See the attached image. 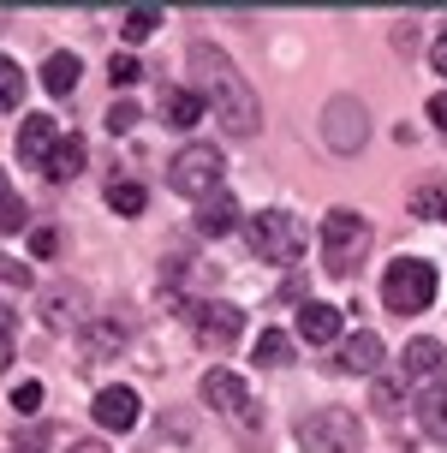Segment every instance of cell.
<instances>
[{
	"label": "cell",
	"mask_w": 447,
	"mask_h": 453,
	"mask_svg": "<svg viewBox=\"0 0 447 453\" xmlns=\"http://www.w3.org/2000/svg\"><path fill=\"white\" fill-rule=\"evenodd\" d=\"M322 137H328L335 156H358L364 137H370V113H364V102H358V96H335V102L322 108Z\"/></svg>",
	"instance_id": "cell-7"
},
{
	"label": "cell",
	"mask_w": 447,
	"mask_h": 453,
	"mask_svg": "<svg viewBox=\"0 0 447 453\" xmlns=\"http://www.w3.org/2000/svg\"><path fill=\"white\" fill-rule=\"evenodd\" d=\"M12 346H19V317L0 304V376L12 370Z\"/></svg>",
	"instance_id": "cell-28"
},
{
	"label": "cell",
	"mask_w": 447,
	"mask_h": 453,
	"mask_svg": "<svg viewBox=\"0 0 447 453\" xmlns=\"http://www.w3.org/2000/svg\"><path fill=\"white\" fill-rule=\"evenodd\" d=\"M381 304L394 317H424L429 304H435V263H424V257H394L388 274H381Z\"/></svg>",
	"instance_id": "cell-3"
},
{
	"label": "cell",
	"mask_w": 447,
	"mask_h": 453,
	"mask_svg": "<svg viewBox=\"0 0 447 453\" xmlns=\"http://www.w3.org/2000/svg\"><path fill=\"white\" fill-rule=\"evenodd\" d=\"M429 126H435V132H447V90L429 96Z\"/></svg>",
	"instance_id": "cell-34"
},
{
	"label": "cell",
	"mask_w": 447,
	"mask_h": 453,
	"mask_svg": "<svg viewBox=\"0 0 447 453\" xmlns=\"http://www.w3.org/2000/svg\"><path fill=\"white\" fill-rule=\"evenodd\" d=\"M24 221H30V209H24V197L6 185V173H0V233H24Z\"/></svg>",
	"instance_id": "cell-24"
},
{
	"label": "cell",
	"mask_w": 447,
	"mask_h": 453,
	"mask_svg": "<svg viewBox=\"0 0 447 453\" xmlns=\"http://www.w3.org/2000/svg\"><path fill=\"white\" fill-rule=\"evenodd\" d=\"M108 209L113 215H143L150 209V191L137 180H108Z\"/></svg>",
	"instance_id": "cell-22"
},
{
	"label": "cell",
	"mask_w": 447,
	"mask_h": 453,
	"mask_svg": "<svg viewBox=\"0 0 447 453\" xmlns=\"http://www.w3.org/2000/svg\"><path fill=\"white\" fill-rule=\"evenodd\" d=\"M191 322H197V346H203V352H227V346H239V334H245V311L227 304V298L197 304Z\"/></svg>",
	"instance_id": "cell-9"
},
{
	"label": "cell",
	"mask_w": 447,
	"mask_h": 453,
	"mask_svg": "<svg viewBox=\"0 0 447 453\" xmlns=\"http://www.w3.org/2000/svg\"><path fill=\"white\" fill-rule=\"evenodd\" d=\"M0 280H6V287H24V280H30V269H19L12 257H0Z\"/></svg>",
	"instance_id": "cell-35"
},
{
	"label": "cell",
	"mask_w": 447,
	"mask_h": 453,
	"mask_svg": "<svg viewBox=\"0 0 447 453\" xmlns=\"http://www.w3.org/2000/svg\"><path fill=\"white\" fill-rule=\"evenodd\" d=\"M84 287H48L42 293V317H48V328H78L84 322Z\"/></svg>",
	"instance_id": "cell-13"
},
{
	"label": "cell",
	"mask_w": 447,
	"mask_h": 453,
	"mask_svg": "<svg viewBox=\"0 0 447 453\" xmlns=\"http://www.w3.org/2000/svg\"><path fill=\"white\" fill-rule=\"evenodd\" d=\"M442 221H447V197H442Z\"/></svg>",
	"instance_id": "cell-39"
},
{
	"label": "cell",
	"mask_w": 447,
	"mask_h": 453,
	"mask_svg": "<svg viewBox=\"0 0 447 453\" xmlns=\"http://www.w3.org/2000/svg\"><path fill=\"white\" fill-rule=\"evenodd\" d=\"M221 173H227V161L215 143H185L173 156V167H167V185H173L179 197H209V191H221Z\"/></svg>",
	"instance_id": "cell-6"
},
{
	"label": "cell",
	"mask_w": 447,
	"mask_h": 453,
	"mask_svg": "<svg viewBox=\"0 0 447 453\" xmlns=\"http://www.w3.org/2000/svg\"><path fill=\"white\" fill-rule=\"evenodd\" d=\"M161 113H167V126L191 132V126L203 119V96L197 90H167V96H161Z\"/></svg>",
	"instance_id": "cell-20"
},
{
	"label": "cell",
	"mask_w": 447,
	"mask_h": 453,
	"mask_svg": "<svg viewBox=\"0 0 447 453\" xmlns=\"http://www.w3.org/2000/svg\"><path fill=\"white\" fill-rule=\"evenodd\" d=\"M335 370L340 376H376L381 370V340L370 334V328H358V334L335 352Z\"/></svg>",
	"instance_id": "cell-10"
},
{
	"label": "cell",
	"mask_w": 447,
	"mask_h": 453,
	"mask_svg": "<svg viewBox=\"0 0 447 453\" xmlns=\"http://www.w3.org/2000/svg\"><path fill=\"white\" fill-rule=\"evenodd\" d=\"M24 102V66L12 54H0V113H12Z\"/></svg>",
	"instance_id": "cell-23"
},
{
	"label": "cell",
	"mask_w": 447,
	"mask_h": 453,
	"mask_svg": "<svg viewBox=\"0 0 447 453\" xmlns=\"http://www.w3.org/2000/svg\"><path fill=\"white\" fill-rule=\"evenodd\" d=\"M54 143H60V126H54L48 113H30V119L19 126V161H36V167H42Z\"/></svg>",
	"instance_id": "cell-14"
},
{
	"label": "cell",
	"mask_w": 447,
	"mask_h": 453,
	"mask_svg": "<svg viewBox=\"0 0 447 453\" xmlns=\"http://www.w3.org/2000/svg\"><path fill=\"white\" fill-rule=\"evenodd\" d=\"M400 370H405V376H442V370H447V346H442V340H429V334H418L412 346H405Z\"/></svg>",
	"instance_id": "cell-17"
},
{
	"label": "cell",
	"mask_w": 447,
	"mask_h": 453,
	"mask_svg": "<svg viewBox=\"0 0 447 453\" xmlns=\"http://www.w3.org/2000/svg\"><path fill=\"white\" fill-rule=\"evenodd\" d=\"M429 66H435V72H442V78H447V30H442V36H435V42H429Z\"/></svg>",
	"instance_id": "cell-37"
},
{
	"label": "cell",
	"mask_w": 447,
	"mask_h": 453,
	"mask_svg": "<svg viewBox=\"0 0 447 453\" xmlns=\"http://www.w3.org/2000/svg\"><path fill=\"white\" fill-rule=\"evenodd\" d=\"M12 453H48V424H24V435L12 441Z\"/></svg>",
	"instance_id": "cell-31"
},
{
	"label": "cell",
	"mask_w": 447,
	"mask_h": 453,
	"mask_svg": "<svg viewBox=\"0 0 447 453\" xmlns=\"http://www.w3.org/2000/svg\"><path fill=\"white\" fill-rule=\"evenodd\" d=\"M185 66H191V84H197L203 108H215V119H221L227 137H257V126H263L257 90H250V78L227 60L221 48L215 42H191Z\"/></svg>",
	"instance_id": "cell-1"
},
{
	"label": "cell",
	"mask_w": 447,
	"mask_h": 453,
	"mask_svg": "<svg viewBox=\"0 0 447 453\" xmlns=\"http://www.w3.org/2000/svg\"><path fill=\"white\" fill-rule=\"evenodd\" d=\"M203 400L215 411H227L239 430H257V424H263V411H257V400H250V388H245L239 370H209V376H203Z\"/></svg>",
	"instance_id": "cell-8"
},
{
	"label": "cell",
	"mask_w": 447,
	"mask_h": 453,
	"mask_svg": "<svg viewBox=\"0 0 447 453\" xmlns=\"http://www.w3.org/2000/svg\"><path fill=\"white\" fill-rule=\"evenodd\" d=\"M30 250L36 257H60V226H30Z\"/></svg>",
	"instance_id": "cell-30"
},
{
	"label": "cell",
	"mask_w": 447,
	"mask_h": 453,
	"mask_svg": "<svg viewBox=\"0 0 447 453\" xmlns=\"http://www.w3.org/2000/svg\"><path fill=\"white\" fill-rule=\"evenodd\" d=\"M137 126V102H113L108 108V132H132Z\"/></svg>",
	"instance_id": "cell-33"
},
{
	"label": "cell",
	"mask_w": 447,
	"mask_h": 453,
	"mask_svg": "<svg viewBox=\"0 0 447 453\" xmlns=\"http://www.w3.org/2000/svg\"><path fill=\"white\" fill-rule=\"evenodd\" d=\"M233 226H239V203H233V191H209V197H203L197 203V233L203 239H221V233H233Z\"/></svg>",
	"instance_id": "cell-12"
},
{
	"label": "cell",
	"mask_w": 447,
	"mask_h": 453,
	"mask_svg": "<svg viewBox=\"0 0 447 453\" xmlns=\"http://www.w3.org/2000/svg\"><path fill=\"white\" fill-rule=\"evenodd\" d=\"M66 453H113L108 441H78V448H66Z\"/></svg>",
	"instance_id": "cell-38"
},
{
	"label": "cell",
	"mask_w": 447,
	"mask_h": 453,
	"mask_svg": "<svg viewBox=\"0 0 447 453\" xmlns=\"http://www.w3.org/2000/svg\"><path fill=\"white\" fill-rule=\"evenodd\" d=\"M108 84H137V60L132 54H113L108 60Z\"/></svg>",
	"instance_id": "cell-32"
},
{
	"label": "cell",
	"mask_w": 447,
	"mask_h": 453,
	"mask_svg": "<svg viewBox=\"0 0 447 453\" xmlns=\"http://www.w3.org/2000/svg\"><path fill=\"white\" fill-rule=\"evenodd\" d=\"M119 346H126V328L119 322H89V358H108Z\"/></svg>",
	"instance_id": "cell-25"
},
{
	"label": "cell",
	"mask_w": 447,
	"mask_h": 453,
	"mask_svg": "<svg viewBox=\"0 0 447 453\" xmlns=\"http://www.w3.org/2000/svg\"><path fill=\"white\" fill-rule=\"evenodd\" d=\"M298 448L304 453H364V424L346 406H322L298 424Z\"/></svg>",
	"instance_id": "cell-5"
},
{
	"label": "cell",
	"mask_w": 447,
	"mask_h": 453,
	"mask_svg": "<svg viewBox=\"0 0 447 453\" xmlns=\"http://www.w3.org/2000/svg\"><path fill=\"white\" fill-rule=\"evenodd\" d=\"M292 352H298V346H292L287 328H263V334H257V364H263V370H287Z\"/></svg>",
	"instance_id": "cell-21"
},
{
	"label": "cell",
	"mask_w": 447,
	"mask_h": 453,
	"mask_svg": "<svg viewBox=\"0 0 447 453\" xmlns=\"http://www.w3.org/2000/svg\"><path fill=\"white\" fill-rule=\"evenodd\" d=\"M364 257H370V221L352 215V209H328V221H322V269L335 280H352Z\"/></svg>",
	"instance_id": "cell-4"
},
{
	"label": "cell",
	"mask_w": 447,
	"mask_h": 453,
	"mask_svg": "<svg viewBox=\"0 0 447 453\" xmlns=\"http://www.w3.org/2000/svg\"><path fill=\"white\" fill-rule=\"evenodd\" d=\"M400 406H405V376H400V382H394V376H376V411L394 418Z\"/></svg>",
	"instance_id": "cell-27"
},
{
	"label": "cell",
	"mask_w": 447,
	"mask_h": 453,
	"mask_svg": "<svg viewBox=\"0 0 447 453\" xmlns=\"http://www.w3.org/2000/svg\"><path fill=\"white\" fill-rule=\"evenodd\" d=\"M78 78H84V60H78V54H66V48L42 60V90L48 96H72V90H78Z\"/></svg>",
	"instance_id": "cell-18"
},
{
	"label": "cell",
	"mask_w": 447,
	"mask_h": 453,
	"mask_svg": "<svg viewBox=\"0 0 447 453\" xmlns=\"http://www.w3.org/2000/svg\"><path fill=\"white\" fill-rule=\"evenodd\" d=\"M412 209H418V215H442V191H418Z\"/></svg>",
	"instance_id": "cell-36"
},
{
	"label": "cell",
	"mask_w": 447,
	"mask_h": 453,
	"mask_svg": "<svg viewBox=\"0 0 447 453\" xmlns=\"http://www.w3.org/2000/svg\"><path fill=\"white\" fill-rule=\"evenodd\" d=\"M156 24H161V6H132L126 12V42H143Z\"/></svg>",
	"instance_id": "cell-26"
},
{
	"label": "cell",
	"mask_w": 447,
	"mask_h": 453,
	"mask_svg": "<svg viewBox=\"0 0 447 453\" xmlns=\"http://www.w3.org/2000/svg\"><path fill=\"white\" fill-rule=\"evenodd\" d=\"M78 167H84V137L60 132V143H54V150H48V161H42L48 185H72V180H78Z\"/></svg>",
	"instance_id": "cell-15"
},
{
	"label": "cell",
	"mask_w": 447,
	"mask_h": 453,
	"mask_svg": "<svg viewBox=\"0 0 447 453\" xmlns=\"http://www.w3.org/2000/svg\"><path fill=\"white\" fill-rule=\"evenodd\" d=\"M340 328H346V311H335V304H304L298 311V334L311 340V346H328Z\"/></svg>",
	"instance_id": "cell-16"
},
{
	"label": "cell",
	"mask_w": 447,
	"mask_h": 453,
	"mask_svg": "<svg viewBox=\"0 0 447 453\" xmlns=\"http://www.w3.org/2000/svg\"><path fill=\"white\" fill-rule=\"evenodd\" d=\"M245 245L257 250V263H274V269H292L304 257V221L292 209H257L245 221Z\"/></svg>",
	"instance_id": "cell-2"
},
{
	"label": "cell",
	"mask_w": 447,
	"mask_h": 453,
	"mask_svg": "<svg viewBox=\"0 0 447 453\" xmlns=\"http://www.w3.org/2000/svg\"><path fill=\"white\" fill-rule=\"evenodd\" d=\"M418 418H424L429 441H447V376H435V382H429V394L418 400Z\"/></svg>",
	"instance_id": "cell-19"
},
{
	"label": "cell",
	"mask_w": 447,
	"mask_h": 453,
	"mask_svg": "<svg viewBox=\"0 0 447 453\" xmlns=\"http://www.w3.org/2000/svg\"><path fill=\"white\" fill-rule=\"evenodd\" d=\"M36 406H42V382H19V388H12V411L36 418Z\"/></svg>",
	"instance_id": "cell-29"
},
{
	"label": "cell",
	"mask_w": 447,
	"mask_h": 453,
	"mask_svg": "<svg viewBox=\"0 0 447 453\" xmlns=\"http://www.w3.org/2000/svg\"><path fill=\"white\" fill-rule=\"evenodd\" d=\"M89 411H96V424H102V430L119 435V430H132V424H137V394H132V388H102Z\"/></svg>",
	"instance_id": "cell-11"
}]
</instances>
